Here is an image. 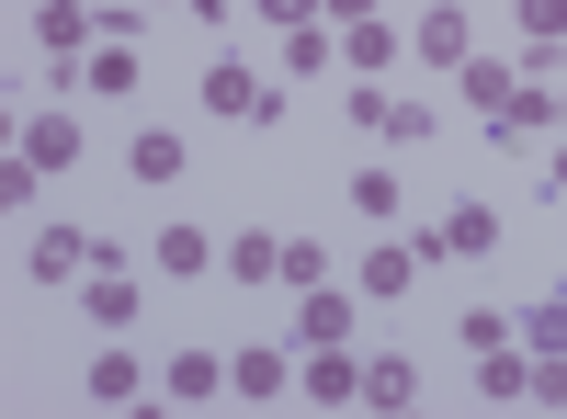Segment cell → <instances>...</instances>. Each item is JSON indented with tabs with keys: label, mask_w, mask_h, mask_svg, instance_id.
I'll return each mask as SVG.
<instances>
[{
	"label": "cell",
	"mask_w": 567,
	"mask_h": 419,
	"mask_svg": "<svg viewBox=\"0 0 567 419\" xmlns=\"http://www.w3.org/2000/svg\"><path fill=\"white\" fill-rule=\"evenodd\" d=\"M69 295H80V317H91L103 341H114V329H136V306H148V284H136V250H125V239H103Z\"/></svg>",
	"instance_id": "1"
},
{
	"label": "cell",
	"mask_w": 567,
	"mask_h": 419,
	"mask_svg": "<svg viewBox=\"0 0 567 419\" xmlns=\"http://www.w3.org/2000/svg\"><path fill=\"white\" fill-rule=\"evenodd\" d=\"M205 114H216V125H250V136H272V125H284V91H272L250 57H205Z\"/></svg>",
	"instance_id": "2"
},
{
	"label": "cell",
	"mask_w": 567,
	"mask_h": 419,
	"mask_svg": "<svg viewBox=\"0 0 567 419\" xmlns=\"http://www.w3.org/2000/svg\"><path fill=\"white\" fill-rule=\"evenodd\" d=\"M409 57L454 80L465 57H477V0H432V12H420V23H409Z\"/></svg>",
	"instance_id": "3"
},
{
	"label": "cell",
	"mask_w": 567,
	"mask_h": 419,
	"mask_svg": "<svg viewBox=\"0 0 567 419\" xmlns=\"http://www.w3.org/2000/svg\"><path fill=\"white\" fill-rule=\"evenodd\" d=\"M91 250H103V239H91V227L45 216L34 239H23V284H80V272H91Z\"/></svg>",
	"instance_id": "4"
},
{
	"label": "cell",
	"mask_w": 567,
	"mask_h": 419,
	"mask_svg": "<svg viewBox=\"0 0 567 419\" xmlns=\"http://www.w3.org/2000/svg\"><path fill=\"white\" fill-rule=\"evenodd\" d=\"M488 250H499V205H477V193H465L443 227H420V261H432V272L443 261H488Z\"/></svg>",
	"instance_id": "5"
},
{
	"label": "cell",
	"mask_w": 567,
	"mask_h": 419,
	"mask_svg": "<svg viewBox=\"0 0 567 419\" xmlns=\"http://www.w3.org/2000/svg\"><path fill=\"white\" fill-rule=\"evenodd\" d=\"M420 239H386V227H374V250L352 261V284H363V306H398V295H420Z\"/></svg>",
	"instance_id": "6"
},
{
	"label": "cell",
	"mask_w": 567,
	"mask_h": 419,
	"mask_svg": "<svg viewBox=\"0 0 567 419\" xmlns=\"http://www.w3.org/2000/svg\"><path fill=\"white\" fill-rule=\"evenodd\" d=\"M227 397L284 408V397H296V352H284V341H239V352H227Z\"/></svg>",
	"instance_id": "7"
},
{
	"label": "cell",
	"mask_w": 567,
	"mask_h": 419,
	"mask_svg": "<svg viewBox=\"0 0 567 419\" xmlns=\"http://www.w3.org/2000/svg\"><path fill=\"white\" fill-rule=\"evenodd\" d=\"M296 397H307V408H363V352H352V341L296 352Z\"/></svg>",
	"instance_id": "8"
},
{
	"label": "cell",
	"mask_w": 567,
	"mask_h": 419,
	"mask_svg": "<svg viewBox=\"0 0 567 419\" xmlns=\"http://www.w3.org/2000/svg\"><path fill=\"white\" fill-rule=\"evenodd\" d=\"M352 329H363V284H307L296 295V352H329Z\"/></svg>",
	"instance_id": "9"
},
{
	"label": "cell",
	"mask_w": 567,
	"mask_h": 419,
	"mask_svg": "<svg viewBox=\"0 0 567 419\" xmlns=\"http://www.w3.org/2000/svg\"><path fill=\"white\" fill-rule=\"evenodd\" d=\"M12 148H23L45 181H58V170H80V148H91V136H80V114H69V103H45V114H23V125H12Z\"/></svg>",
	"instance_id": "10"
},
{
	"label": "cell",
	"mask_w": 567,
	"mask_h": 419,
	"mask_svg": "<svg viewBox=\"0 0 567 419\" xmlns=\"http://www.w3.org/2000/svg\"><path fill=\"white\" fill-rule=\"evenodd\" d=\"M556 114H567V103H556V80H523L477 136H488V148H534V136H556Z\"/></svg>",
	"instance_id": "11"
},
{
	"label": "cell",
	"mask_w": 567,
	"mask_h": 419,
	"mask_svg": "<svg viewBox=\"0 0 567 419\" xmlns=\"http://www.w3.org/2000/svg\"><path fill=\"white\" fill-rule=\"evenodd\" d=\"M148 261L171 272V284H205V272H227V239H205V227H194V216H171V227H159V239H148Z\"/></svg>",
	"instance_id": "12"
},
{
	"label": "cell",
	"mask_w": 567,
	"mask_h": 419,
	"mask_svg": "<svg viewBox=\"0 0 567 419\" xmlns=\"http://www.w3.org/2000/svg\"><path fill=\"white\" fill-rule=\"evenodd\" d=\"M80 397H91V408H136V397H159V375H148V363L125 352V329H114V341H103V363L80 375Z\"/></svg>",
	"instance_id": "13"
},
{
	"label": "cell",
	"mask_w": 567,
	"mask_h": 419,
	"mask_svg": "<svg viewBox=\"0 0 567 419\" xmlns=\"http://www.w3.org/2000/svg\"><path fill=\"white\" fill-rule=\"evenodd\" d=\"M216 397H227V352L194 341V352H171V363H159V408H216Z\"/></svg>",
	"instance_id": "14"
},
{
	"label": "cell",
	"mask_w": 567,
	"mask_h": 419,
	"mask_svg": "<svg viewBox=\"0 0 567 419\" xmlns=\"http://www.w3.org/2000/svg\"><path fill=\"white\" fill-rule=\"evenodd\" d=\"M34 45H45V57H91V45H103V0H45Z\"/></svg>",
	"instance_id": "15"
},
{
	"label": "cell",
	"mask_w": 567,
	"mask_h": 419,
	"mask_svg": "<svg viewBox=\"0 0 567 419\" xmlns=\"http://www.w3.org/2000/svg\"><path fill=\"white\" fill-rule=\"evenodd\" d=\"M409 57V34L386 23V12H374V23H341V80H386Z\"/></svg>",
	"instance_id": "16"
},
{
	"label": "cell",
	"mask_w": 567,
	"mask_h": 419,
	"mask_svg": "<svg viewBox=\"0 0 567 419\" xmlns=\"http://www.w3.org/2000/svg\"><path fill=\"white\" fill-rule=\"evenodd\" d=\"M227 284H284V227H227Z\"/></svg>",
	"instance_id": "17"
},
{
	"label": "cell",
	"mask_w": 567,
	"mask_h": 419,
	"mask_svg": "<svg viewBox=\"0 0 567 419\" xmlns=\"http://www.w3.org/2000/svg\"><path fill=\"white\" fill-rule=\"evenodd\" d=\"M363 408H374V419L420 408V363H409V352H363Z\"/></svg>",
	"instance_id": "18"
},
{
	"label": "cell",
	"mask_w": 567,
	"mask_h": 419,
	"mask_svg": "<svg viewBox=\"0 0 567 419\" xmlns=\"http://www.w3.org/2000/svg\"><path fill=\"white\" fill-rule=\"evenodd\" d=\"M182 170H194V148H182L171 125H136L125 136V181H182Z\"/></svg>",
	"instance_id": "19"
},
{
	"label": "cell",
	"mask_w": 567,
	"mask_h": 419,
	"mask_svg": "<svg viewBox=\"0 0 567 419\" xmlns=\"http://www.w3.org/2000/svg\"><path fill=\"white\" fill-rule=\"evenodd\" d=\"M477 397H488V408H523V397H534V352H523V341L477 352Z\"/></svg>",
	"instance_id": "20"
},
{
	"label": "cell",
	"mask_w": 567,
	"mask_h": 419,
	"mask_svg": "<svg viewBox=\"0 0 567 419\" xmlns=\"http://www.w3.org/2000/svg\"><path fill=\"white\" fill-rule=\"evenodd\" d=\"M284 80H341V23H296L284 34Z\"/></svg>",
	"instance_id": "21"
},
{
	"label": "cell",
	"mask_w": 567,
	"mask_h": 419,
	"mask_svg": "<svg viewBox=\"0 0 567 419\" xmlns=\"http://www.w3.org/2000/svg\"><path fill=\"white\" fill-rule=\"evenodd\" d=\"M341 205H352L363 227H398V205H409V181H398L386 159H374V170H352V181H341Z\"/></svg>",
	"instance_id": "22"
},
{
	"label": "cell",
	"mask_w": 567,
	"mask_h": 419,
	"mask_svg": "<svg viewBox=\"0 0 567 419\" xmlns=\"http://www.w3.org/2000/svg\"><path fill=\"white\" fill-rule=\"evenodd\" d=\"M454 91H465V114L488 125V114L511 103V91H523V69H511V57H465V69H454Z\"/></svg>",
	"instance_id": "23"
},
{
	"label": "cell",
	"mask_w": 567,
	"mask_h": 419,
	"mask_svg": "<svg viewBox=\"0 0 567 419\" xmlns=\"http://www.w3.org/2000/svg\"><path fill=\"white\" fill-rule=\"evenodd\" d=\"M432 103H420V91H386V136H374V148H432Z\"/></svg>",
	"instance_id": "24"
},
{
	"label": "cell",
	"mask_w": 567,
	"mask_h": 419,
	"mask_svg": "<svg viewBox=\"0 0 567 419\" xmlns=\"http://www.w3.org/2000/svg\"><path fill=\"white\" fill-rule=\"evenodd\" d=\"M329 272H341V261H329V239H318V227H296V239H284V295L329 284Z\"/></svg>",
	"instance_id": "25"
},
{
	"label": "cell",
	"mask_w": 567,
	"mask_h": 419,
	"mask_svg": "<svg viewBox=\"0 0 567 419\" xmlns=\"http://www.w3.org/2000/svg\"><path fill=\"white\" fill-rule=\"evenodd\" d=\"M523 352H567V284L523 306Z\"/></svg>",
	"instance_id": "26"
},
{
	"label": "cell",
	"mask_w": 567,
	"mask_h": 419,
	"mask_svg": "<svg viewBox=\"0 0 567 419\" xmlns=\"http://www.w3.org/2000/svg\"><path fill=\"white\" fill-rule=\"evenodd\" d=\"M454 329H465V352H499V341H523V317H511V306H465Z\"/></svg>",
	"instance_id": "27"
},
{
	"label": "cell",
	"mask_w": 567,
	"mask_h": 419,
	"mask_svg": "<svg viewBox=\"0 0 567 419\" xmlns=\"http://www.w3.org/2000/svg\"><path fill=\"white\" fill-rule=\"evenodd\" d=\"M341 125H352V136H386V80H352V91H341Z\"/></svg>",
	"instance_id": "28"
},
{
	"label": "cell",
	"mask_w": 567,
	"mask_h": 419,
	"mask_svg": "<svg viewBox=\"0 0 567 419\" xmlns=\"http://www.w3.org/2000/svg\"><path fill=\"white\" fill-rule=\"evenodd\" d=\"M511 12H523V45H556L567 57V0H511Z\"/></svg>",
	"instance_id": "29"
},
{
	"label": "cell",
	"mask_w": 567,
	"mask_h": 419,
	"mask_svg": "<svg viewBox=\"0 0 567 419\" xmlns=\"http://www.w3.org/2000/svg\"><path fill=\"white\" fill-rule=\"evenodd\" d=\"M34 193H45V170H34V159H23V148H12V159H0V216H23V205H34Z\"/></svg>",
	"instance_id": "30"
},
{
	"label": "cell",
	"mask_w": 567,
	"mask_h": 419,
	"mask_svg": "<svg viewBox=\"0 0 567 419\" xmlns=\"http://www.w3.org/2000/svg\"><path fill=\"white\" fill-rule=\"evenodd\" d=\"M523 408H567V352H534V397Z\"/></svg>",
	"instance_id": "31"
},
{
	"label": "cell",
	"mask_w": 567,
	"mask_h": 419,
	"mask_svg": "<svg viewBox=\"0 0 567 419\" xmlns=\"http://www.w3.org/2000/svg\"><path fill=\"white\" fill-rule=\"evenodd\" d=\"M250 12H261L272 34H296V23H329V0H250Z\"/></svg>",
	"instance_id": "32"
},
{
	"label": "cell",
	"mask_w": 567,
	"mask_h": 419,
	"mask_svg": "<svg viewBox=\"0 0 567 419\" xmlns=\"http://www.w3.org/2000/svg\"><path fill=\"white\" fill-rule=\"evenodd\" d=\"M534 193H545V205L567 216V136H556V159H545V181H534Z\"/></svg>",
	"instance_id": "33"
},
{
	"label": "cell",
	"mask_w": 567,
	"mask_h": 419,
	"mask_svg": "<svg viewBox=\"0 0 567 419\" xmlns=\"http://www.w3.org/2000/svg\"><path fill=\"white\" fill-rule=\"evenodd\" d=\"M374 12H386V0H329V23H374Z\"/></svg>",
	"instance_id": "34"
},
{
	"label": "cell",
	"mask_w": 567,
	"mask_h": 419,
	"mask_svg": "<svg viewBox=\"0 0 567 419\" xmlns=\"http://www.w3.org/2000/svg\"><path fill=\"white\" fill-rule=\"evenodd\" d=\"M556 103H567V91H556ZM556 136H567V114H556Z\"/></svg>",
	"instance_id": "35"
},
{
	"label": "cell",
	"mask_w": 567,
	"mask_h": 419,
	"mask_svg": "<svg viewBox=\"0 0 567 419\" xmlns=\"http://www.w3.org/2000/svg\"><path fill=\"white\" fill-rule=\"evenodd\" d=\"M23 12H45V0H23Z\"/></svg>",
	"instance_id": "36"
}]
</instances>
